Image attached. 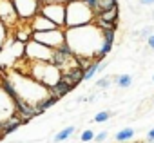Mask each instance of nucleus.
Returning <instances> with one entry per match:
<instances>
[{
    "label": "nucleus",
    "instance_id": "1",
    "mask_svg": "<svg viewBox=\"0 0 154 143\" xmlns=\"http://www.w3.org/2000/svg\"><path fill=\"white\" fill-rule=\"evenodd\" d=\"M65 44L80 60H94L103 44V29H100L94 22L65 27Z\"/></svg>",
    "mask_w": 154,
    "mask_h": 143
},
{
    "label": "nucleus",
    "instance_id": "2",
    "mask_svg": "<svg viewBox=\"0 0 154 143\" xmlns=\"http://www.w3.org/2000/svg\"><path fill=\"white\" fill-rule=\"evenodd\" d=\"M9 80L15 85L17 96L20 100H24L26 103H29V105H36L38 102H42L44 98H47L51 94L49 93V87L42 85L35 78H31L29 75H20L18 73V75H13V78H9Z\"/></svg>",
    "mask_w": 154,
    "mask_h": 143
},
{
    "label": "nucleus",
    "instance_id": "3",
    "mask_svg": "<svg viewBox=\"0 0 154 143\" xmlns=\"http://www.w3.org/2000/svg\"><path fill=\"white\" fill-rule=\"evenodd\" d=\"M96 13L85 0H69L65 4V27H76L94 22Z\"/></svg>",
    "mask_w": 154,
    "mask_h": 143
},
{
    "label": "nucleus",
    "instance_id": "4",
    "mask_svg": "<svg viewBox=\"0 0 154 143\" xmlns=\"http://www.w3.org/2000/svg\"><path fill=\"white\" fill-rule=\"evenodd\" d=\"M26 75H29L31 78H35L36 82H40L49 89L62 80V71L53 62H29V71Z\"/></svg>",
    "mask_w": 154,
    "mask_h": 143
},
{
    "label": "nucleus",
    "instance_id": "5",
    "mask_svg": "<svg viewBox=\"0 0 154 143\" xmlns=\"http://www.w3.org/2000/svg\"><path fill=\"white\" fill-rule=\"evenodd\" d=\"M53 51L51 47H47L45 44L31 38L29 42L24 44V58L29 62H51L53 58Z\"/></svg>",
    "mask_w": 154,
    "mask_h": 143
},
{
    "label": "nucleus",
    "instance_id": "6",
    "mask_svg": "<svg viewBox=\"0 0 154 143\" xmlns=\"http://www.w3.org/2000/svg\"><path fill=\"white\" fill-rule=\"evenodd\" d=\"M33 38L45 44L51 49H58L65 44V29L56 27V29H49V31H33Z\"/></svg>",
    "mask_w": 154,
    "mask_h": 143
},
{
    "label": "nucleus",
    "instance_id": "7",
    "mask_svg": "<svg viewBox=\"0 0 154 143\" xmlns=\"http://www.w3.org/2000/svg\"><path fill=\"white\" fill-rule=\"evenodd\" d=\"M38 13H42L44 17H47L58 27L65 29V4H62V2H45V4L40 6Z\"/></svg>",
    "mask_w": 154,
    "mask_h": 143
},
{
    "label": "nucleus",
    "instance_id": "8",
    "mask_svg": "<svg viewBox=\"0 0 154 143\" xmlns=\"http://www.w3.org/2000/svg\"><path fill=\"white\" fill-rule=\"evenodd\" d=\"M13 4H15L20 22H29L40 11V6H42L40 0H13Z\"/></svg>",
    "mask_w": 154,
    "mask_h": 143
},
{
    "label": "nucleus",
    "instance_id": "9",
    "mask_svg": "<svg viewBox=\"0 0 154 143\" xmlns=\"http://www.w3.org/2000/svg\"><path fill=\"white\" fill-rule=\"evenodd\" d=\"M0 20H2L8 27H11V26L20 22L13 0H0Z\"/></svg>",
    "mask_w": 154,
    "mask_h": 143
},
{
    "label": "nucleus",
    "instance_id": "10",
    "mask_svg": "<svg viewBox=\"0 0 154 143\" xmlns=\"http://www.w3.org/2000/svg\"><path fill=\"white\" fill-rule=\"evenodd\" d=\"M15 102H13V98L2 89V85H0V121H4V120H8L9 116H13L15 114Z\"/></svg>",
    "mask_w": 154,
    "mask_h": 143
},
{
    "label": "nucleus",
    "instance_id": "11",
    "mask_svg": "<svg viewBox=\"0 0 154 143\" xmlns=\"http://www.w3.org/2000/svg\"><path fill=\"white\" fill-rule=\"evenodd\" d=\"M29 26L33 27V31H49V29H56L58 26L54 22H51L47 17H44L42 13H36L31 20H29Z\"/></svg>",
    "mask_w": 154,
    "mask_h": 143
},
{
    "label": "nucleus",
    "instance_id": "12",
    "mask_svg": "<svg viewBox=\"0 0 154 143\" xmlns=\"http://www.w3.org/2000/svg\"><path fill=\"white\" fill-rule=\"evenodd\" d=\"M15 38L22 44L29 42L33 38V27L29 26V22H20V26L17 27V33H15Z\"/></svg>",
    "mask_w": 154,
    "mask_h": 143
},
{
    "label": "nucleus",
    "instance_id": "13",
    "mask_svg": "<svg viewBox=\"0 0 154 143\" xmlns=\"http://www.w3.org/2000/svg\"><path fill=\"white\" fill-rule=\"evenodd\" d=\"M22 123H24V121H22V118H20L18 114L9 116L8 120H4V121H2V134H4V136H6V134H11V132H13V130H17Z\"/></svg>",
    "mask_w": 154,
    "mask_h": 143
},
{
    "label": "nucleus",
    "instance_id": "14",
    "mask_svg": "<svg viewBox=\"0 0 154 143\" xmlns=\"http://www.w3.org/2000/svg\"><path fill=\"white\" fill-rule=\"evenodd\" d=\"M71 89H72V87H71V85H69L67 82L60 80V82H58V84H56L54 87H51V89H49V93H51V94H53V96H54V98L58 100V98L65 96V94H67V93H69Z\"/></svg>",
    "mask_w": 154,
    "mask_h": 143
},
{
    "label": "nucleus",
    "instance_id": "15",
    "mask_svg": "<svg viewBox=\"0 0 154 143\" xmlns=\"http://www.w3.org/2000/svg\"><path fill=\"white\" fill-rule=\"evenodd\" d=\"M96 17L105 22H118V6H114L112 9H107V11H100Z\"/></svg>",
    "mask_w": 154,
    "mask_h": 143
},
{
    "label": "nucleus",
    "instance_id": "16",
    "mask_svg": "<svg viewBox=\"0 0 154 143\" xmlns=\"http://www.w3.org/2000/svg\"><path fill=\"white\" fill-rule=\"evenodd\" d=\"M74 132V127L72 125H69V127H65V129H62L58 134H54L53 136V141L54 143H62V141H65L67 138H71V134Z\"/></svg>",
    "mask_w": 154,
    "mask_h": 143
},
{
    "label": "nucleus",
    "instance_id": "17",
    "mask_svg": "<svg viewBox=\"0 0 154 143\" xmlns=\"http://www.w3.org/2000/svg\"><path fill=\"white\" fill-rule=\"evenodd\" d=\"M114 84L120 89H127L132 85V76L131 75H118V76H114Z\"/></svg>",
    "mask_w": 154,
    "mask_h": 143
},
{
    "label": "nucleus",
    "instance_id": "18",
    "mask_svg": "<svg viewBox=\"0 0 154 143\" xmlns=\"http://www.w3.org/2000/svg\"><path fill=\"white\" fill-rule=\"evenodd\" d=\"M116 6V0H96V8H94V13L98 15L100 11H107V9H112Z\"/></svg>",
    "mask_w": 154,
    "mask_h": 143
},
{
    "label": "nucleus",
    "instance_id": "19",
    "mask_svg": "<svg viewBox=\"0 0 154 143\" xmlns=\"http://www.w3.org/2000/svg\"><path fill=\"white\" fill-rule=\"evenodd\" d=\"M132 136H134V129H131V127H127V129H122L114 138H116V141H120V143H123V141H129V139H132Z\"/></svg>",
    "mask_w": 154,
    "mask_h": 143
},
{
    "label": "nucleus",
    "instance_id": "20",
    "mask_svg": "<svg viewBox=\"0 0 154 143\" xmlns=\"http://www.w3.org/2000/svg\"><path fill=\"white\" fill-rule=\"evenodd\" d=\"M112 44L114 42H107V40H103V44H102V47H100V51H98V60H102V58H105L111 51H112Z\"/></svg>",
    "mask_w": 154,
    "mask_h": 143
},
{
    "label": "nucleus",
    "instance_id": "21",
    "mask_svg": "<svg viewBox=\"0 0 154 143\" xmlns=\"http://www.w3.org/2000/svg\"><path fill=\"white\" fill-rule=\"evenodd\" d=\"M98 65H100V62H93V63L85 69V73H84V80H91L94 75H98Z\"/></svg>",
    "mask_w": 154,
    "mask_h": 143
},
{
    "label": "nucleus",
    "instance_id": "22",
    "mask_svg": "<svg viewBox=\"0 0 154 143\" xmlns=\"http://www.w3.org/2000/svg\"><path fill=\"white\" fill-rule=\"evenodd\" d=\"M6 38H8V26L0 20V49H2V45H4V42H6Z\"/></svg>",
    "mask_w": 154,
    "mask_h": 143
},
{
    "label": "nucleus",
    "instance_id": "23",
    "mask_svg": "<svg viewBox=\"0 0 154 143\" xmlns=\"http://www.w3.org/2000/svg\"><path fill=\"white\" fill-rule=\"evenodd\" d=\"M109 118H111V112H109V111H102V112H98V114L94 116L93 121H96V123H103V121L109 120Z\"/></svg>",
    "mask_w": 154,
    "mask_h": 143
},
{
    "label": "nucleus",
    "instance_id": "24",
    "mask_svg": "<svg viewBox=\"0 0 154 143\" xmlns=\"http://www.w3.org/2000/svg\"><path fill=\"white\" fill-rule=\"evenodd\" d=\"M111 76H105V78H102V80H98L96 82V87H100V89H105V87H109L111 85Z\"/></svg>",
    "mask_w": 154,
    "mask_h": 143
},
{
    "label": "nucleus",
    "instance_id": "25",
    "mask_svg": "<svg viewBox=\"0 0 154 143\" xmlns=\"http://www.w3.org/2000/svg\"><path fill=\"white\" fill-rule=\"evenodd\" d=\"M80 138H82V141H93V139H94V132L87 129V130H84V132H82V136H80Z\"/></svg>",
    "mask_w": 154,
    "mask_h": 143
},
{
    "label": "nucleus",
    "instance_id": "26",
    "mask_svg": "<svg viewBox=\"0 0 154 143\" xmlns=\"http://www.w3.org/2000/svg\"><path fill=\"white\" fill-rule=\"evenodd\" d=\"M105 139H107V132H105V130H102V132L94 134V141H96V143H103Z\"/></svg>",
    "mask_w": 154,
    "mask_h": 143
},
{
    "label": "nucleus",
    "instance_id": "27",
    "mask_svg": "<svg viewBox=\"0 0 154 143\" xmlns=\"http://www.w3.org/2000/svg\"><path fill=\"white\" fill-rule=\"evenodd\" d=\"M150 35H152V33H150V29H149V27H145V29H141V31H140V38H145V40H147Z\"/></svg>",
    "mask_w": 154,
    "mask_h": 143
},
{
    "label": "nucleus",
    "instance_id": "28",
    "mask_svg": "<svg viewBox=\"0 0 154 143\" xmlns=\"http://www.w3.org/2000/svg\"><path fill=\"white\" fill-rule=\"evenodd\" d=\"M147 44H149V47H150V49H154V35H150V36L147 38Z\"/></svg>",
    "mask_w": 154,
    "mask_h": 143
},
{
    "label": "nucleus",
    "instance_id": "29",
    "mask_svg": "<svg viewBox=\"0 0 154 143\" xmlns=\"http://www.w3.org/2000/svg\"><path fill=\"white\" fill-rule=\"evenodd\" d=\"M42 4H45V2H62V4H65V2H69V0H40Z\"/></svg>",
    "mask_w": 154,
    "mask_h": 143
},
{
    "label": "nucleus",
    "instance_id": "30",
    "mask_svg": "<svg viewBox=\"0 0 154 143\" xmlns=\"http://www.w3.org/2000/svg\"><path fill=\"white\" fill-rule=\"evenodd\" d=\"M140 2H141L143 6H152V4H154V0H140Z\"/></svg>",
    "mask_w": 154,
    "mask_h": 143
},
{
    "label": "nucleus",
    "instance_id": "31",
    "mask_svg": "<svg viewBox=\"0 0 154 143\" xmlns=\"http://www.w3.org/2000/svg\"><path fill=\"white\" fill-rule=\"evenodd\" d=\"M147 138H149V139H154V127H152V129L147 132Z\"/></svg>",
    "mask_w": 154,
    "mask_h": 143
},
{
    "label": "nucleus",
    "instance_id": "32",
    "mask_svg": "<svg viewBox=\"0 0 154 143\" xmlns=\"http://www.w3.org/2000/svg\"><path fill=\"white\" fill-rule=\"evenodd\" d=\"M149 143H154V139H149Z\"/></svg>",
    "mask_w": 154,
    "mask_h": 143
},
{
    "label": "nucleus",
    "instance_id": "33",
    "mask_svg": "<svg viewBox=\"0 0 154 143\" xmlns=\"http://www.w3.org/2000/svg\"><path fill=\"white\" fill-rule=\"evenodd\" d=\"M152 82H154V75H152Z\"/></svg>",
    "mask_w": 154,
    "mask_h": 143
},
{
    "label": "nucleus",
    "instance_id": "34",
    "mask_svg": "<svg viewBox=\"0 0 154 143\" xmlns=\"http://www.w3.org/2000/svg\"><path fill=\"white\" fill-rule=\"evenodd\" d=\"M152 20H154V13H152Z\"/></svg>",
    "mask_w": 154,
    "mask_h": 143
},
{
    "label": "nucleus",
    "instance_id": "35",
    "mask_svg": "<svg viewBox=\"0 0 154 143\" xmlns=\"http://www.w3.org/2000/svg\"><path fill=\"white\" fill-rule=\"evenodd\" d=\"M152 103H154V98H152Z\"/></svg>",
    "mask_w": 154,
    "mask_h": 143
}]
</instances>
